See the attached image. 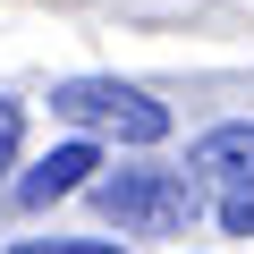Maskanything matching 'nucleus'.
<instances>
[{
	"label": "nucleus",
	"instance_id": "7",
	"mask_svg": "<svg viewBox=\"0 0 254 254\" xmlns=\"http://www.w3.org/2000/svg\"><path fill=\"white\" fill-rule=\"evenodd\" d=\"M17 136H26V110L0 102V178H9V161H17Z\"/></svg>",
	"mask_w": 254,
	"mask_h": 254
},
{
	"label": "nucleus",
	"instance_id": "2",
	"mask_svg": "<svg viewBox=\"0 0 254 254\" xmlns=\"http://www.w3.org/2000/svg\"><path fill=\"white\" fill-rule=\"evenodd\" d=\"M93 203L136 237H170V229L195 220V178H178V170H110V178H93Z\"/></svg>",
	"mask_w": 254,
	"mask_h": 254
},
{
	"label": "nucleus",
	"instance_id": "5",
	"mask_svg": "<svg viewBox=\"0 0 254 254\" xmlns=\"http://www.w3.org/2000/svg\"><path fill=\"white\" fill-rule=\"evenodd\" d=\"M9 254H127V246H110V237H17Z\"/></svg>",
	"mask_w": 254,
	"mask_h": 254
},
{
	"label": "nucleus",
	"instance_id": "1",
	"mask_svg": "<svg viewBox=\"0 0 254 254\" xmlns=\"http://www.w3.org/2000/svg\"><path fill=\"white\" fill-rule=\"evenodd\" d=\"M51 110L85 136H110V144H161L170 136V110L144 85H119V76H68V85H51Z\"/></svg>",
	"mask_w": 254,
	"mask_h": 254
},
{
	"label": "nucleus",
	"instance_id": "6",
	"mask_svg": "<svg viewBox=\"0 0 254 254\" xmlns=\"http://www.w3.org/2000/svg\"><path fill=\"white\" fill-rule=\"evenodd\" d=\"M220 229H229V237H254V187L220 195Z\"/></svg>",
	"mask_w": 254,
	"mask_h": 254
},
{
	"label": "nucleus",
	"instance_id": "3",
	"mask_svg": "<svg viewBox=\"0 0 254 254\" xmlns=\"http://www.w3.org/2000/svg\"><path fill=\"white\" fill-rule=\"evenodd\" d=\"M187 170H195L203 187H220V195L254 187V119H237V127H212V136H195Z\"/></svg>",
	"mask_w": 254,
	"mask_h": 254
},
{
	"label": "nucleus",
	"instance_id": "4",
	"mask_svg": "<svg viewBox=\"0 0 254 254\" xmlns=\"http://www.w3.org/2000/svg\"><path fill=\"white\" fill-rule=\"evenodd\" d=\"M93 170H102V153H93V136H76V144H60L51 161H34V170L17 178V203H26V212H43V203L76 195V187H85Z\"/></svg>",
	"mask_w": 254,
	"mask_h": 254
}]
</instances>
